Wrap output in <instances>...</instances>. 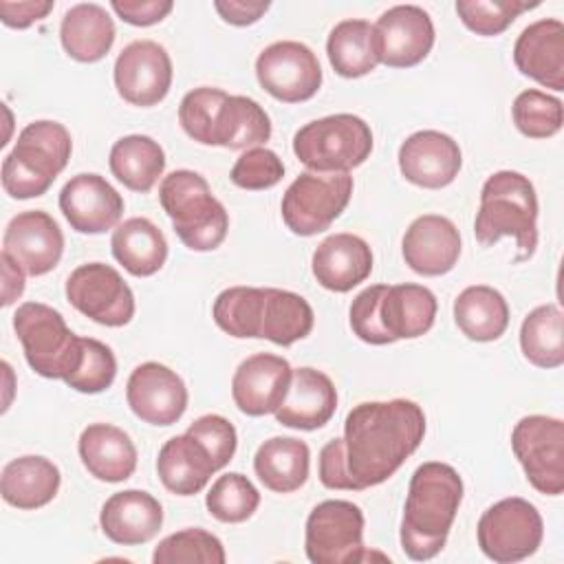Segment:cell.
I'll use <instances>...</instances> for the list:
<instances>
[{
	"instance_id": "6da1fadb",
	"label": "cell",
	"mask_w": 564,
	"mask_h": 564,
	"mask_svg": "<svg viewBox=\"0 0 564 564\" xmlns=\"http://www.w3.org/2000/svg\"><path fill=\"white\" fill-rule=\"evenodd\" d=\"M425 412L416 401H364L344 421V436L319 452L326 489L364 491L386 482L421 445Z\"/></svg>"
},
{
	"instance_id": "7a4b0ae2",
	"label": "cell",
	"mask_w": 564,
	"mask_h": 564,
	"mask_svg": "<svg viewBox=\"0 0 564 564\" xmlns=\"http://www.w3.org/2000/svg\"><path fill=\"white\" fill-rule=\"evenodd\" d=\"M463 491L460 474L447 463L427 460L414 469L399 529L401 549L410 560L425 562L443 551Z\"/></svg>"
},
{
	"instance_id": "3957f363",
	"label": "cell",
	"mask_w": 564,
	"mask_h": 564,
	"mask_svg": "<svg viewBox=\"0 0 564 564\" xmlns=\"http://www.w3.org/2000/svg\"><path fill=\"white\" fill-rule=\"evenodd\" d=\"M476 240L482 247L511 236L520 249L516 262H524L538 247V194L529 176L500 170L480 189V207L474 220Z\"/></svg>"
},
{
	"instance_id": "277c9868",
	"label": "cell",
	"mask_w": 564,
	"mask_h": 564,
	"mask_svg": "<svg viewBox=\"0 0 564 564\" xmlns=\"http://www.w3.org/2000/svg\"><path fill=\"white\" fill-rule=\"evenodd\" d=\"M73 139L64 123L40 119L22 128L13 150L2 161V187L11 198L26 200L48 192L68 165Z\"/></svg>"
},
{
	"instance_id": "5b68a950",
	"label": "cell",
	"mask_w": 564,
	"mask_h": 564,
	"mask_svg": "<svg viewBox=\"0 0 564 564\" xmlns=\"http://www.w3.org/2000/svg\"><path fill=\"white\" fill-rule=\"evenodd\" d=\"M159 203L174 234L192 251H214L229 231V214L194 170H174L159 183Z\"/></svg>"
},
{
	"instance_id": "8992f818",
	"label": "cell",
	"mask_w": 564,
	"mask_h": 564,
	"mask_svg": "<svg viewBox=\"0 0 564 564\" xmlns=\"http://www.w3.org/2000/svg\"><path fill=\"white\" fill-rule=\"evenodd\" d=\"M13 330L22 344L26 364L40 377L66 381L82 361V337L64 315L42 302H24L13 313Z\"/></svg>"
},
{
	"instance_id": "52a82bcc",
	"label": "cell",
	"mask_w": 564,
	"mask_h": 564,
	"mask_svg": "<svg viewBox=\"0 0 564 564\" xmlns=\"http://www.w3.org/2000/svg\"><path fill=\"white\" fill-rule=\"evenodd\" d=\"M293 152L311 172H350L370 156L372 130L357 115H328L295 132Z\"/></svg>"
},
{
	"instance_id": "ba28073f",
	"label": "cell",
	"mask_w": 564,
	"mask_h": 564,
	"mask_svg": "<svg viewBox=\"0 0 564 564\" xmlns=\"http://www.w3.org/2000/svg\"><path fill=\"white\" fill-rule=\"evenodd\" d=\"M350 196L348 172H302L282 196V220L295 236L322 234L341 216Z\"/></svg>"
},
{
	"instance_id": "9c48e42d",
	"label": "cell",
	"mask_w": 564,
	"mask_h": 564,
	"mask_svg": "<svg viewBox=\"0 0 564 564\" xmlns=\"http://www.w3.org/2000/svg\"><path fill=\"white\" fill-rule=\"evenodd\" d=\"M480 551L498 562L513 564L533 555L544 538V520L535 505L520 496L502 498L487 507L478 520Z\"/></svg>"
},
{
	"instance_id": "30bf717a",
	"label": "cell",
	"mask_w": 564,
	"mask_h": 564,
	"mask_svg": "<svg viewBox=\"0 0 564 564\" xmlns=\"http://www.w3.org/2000/svg\"><path fill=\"white\" fill-rule=\"evenodd\" d=\"M364 511L350 500H324L313 507L304 529V551L313 564L366 562Z\"/></svg>"
},
{
	"instance_id": "8fae6325",
	"label": "cell",
	"mask_w": 564,
	"mask_h": 564,
	"mask_svg": "<svg viewBox=\"0 0 564 564\" xmlns=\"http://www.w3.org/2000/svg\"><path fill=\"white\" fill-rule=\"evenodd\" d=\"M511 449L531 487L544 496L564 491V423L557 416L529 414L511 430Z\"/></svg>"
},
{
	"instance_id": "7c38bea8",
	"label": "cell",
	"mask_w": 564,
	"mask_h": 564,
	"mask_svg": "<svg viewBox=\"0 0 564 564\" xmlns=\"http://www.w3.org/2000/svg\"><path fill=\"white\" fill-rule=\"evenodd\" d=\"M66 300L101 326H126L134 317V293L121 273L106 262H86L70 271Z\"/></svg>"
},
{
	"instance_id": "4fadbf2b",
	"label": "cell",
	"mask_w": 564,
	"mask_h": 564,
	"mask_svg": "<svg viewBox=\"0 0 564 564\" xmlns=\"http://www.w3.org/2000/svg\"><path fill=\"white\" fill-rule=\"evenodd\" d=\"M258 84L278 101L300 104L322 86V66L313 48L295 40H280L260 51L256 59Z\"/></svg>"
},
{
	"instance_id": "5bb4252c",
	"label": "cell",
	"mask_w": 564,
	"mask_h": 564,
	"mask_svg": "<svg viewBox=\"0 0 564 564\" xmlns=\"http://www.w3.org/2000/svg\"><path fill=\"white\" fill-rule=\"evenodd\" d=\"M172 75L170 53L154 40H134L123 46L112 68L119 97L139 108L163 101L170 93Z\"/></svg>"
},
{
	"instance_id": "9a60e30c",
	"label": "cell",
	"mask_w": 564,
	"mask_h": 564,
	"mask_svg": "<svg viewBox=\"0 0 564 564\" xmlns=\"http://www.w3.org/2000/svg\"><path fill=\"white\" fill-rule=\"evenodd\" d=\"M372 26L379 64L390 68H410L421 64L436 40L430 13L416 4H394L383 11Z\"/></svg>"
},
{
	"instance_id": "2e32d148",
	"label": "cell",
	"mask_w": 564,
	"mask_h": 564,
	"mask_svg": "<svg viewBox=\"0 0 564 564\" xmlns=\"http://www.w3.org/2000/svg\"><path fill=\"white\" fill-rule=\"evenodd\" d=\"M126 401L143 423L165 427L185 414L187 388L172 368L159 361H143L128 377Z\"/></svg>"
},
{
	"instance_id": "e0dca14e",
	"label": "cell",
	"mask_w": 564,
	"mask_h": 564,
	"mask_svg": "<svg viewBox=\"0 0 564 564\" xmlns=\"http://www.w3.org/2000/svg\"><path fill=\"white\" fill-rule=\"evenodd\" d=\"M2 253L20 264L26 275H44L62 260L64 234L51 214L26 209L7 223Z\"/></svg>"
},
{
	"instance_id": "ac0fdd59",
	"label": "cell",
	"mask_w": 564,
	"mask_h": 564,
	"mask_svg": "<svg viewBox=\"0 0 564 564\" xmlns=\"http://www.w3.org/2000/svg\"><path fill=\"white\" fill-rule=\"evenodd\" d=\"M57 203L68 225L79 234H104L117 227L123 216L121 194L95 172H82L68 178Z\"/></svg>"
},
{
	"instance_id": "d6986e66",
	"label": "cell",
	"mask_w": 564,
	"mask_h": 564,
	"mask_svg": "<svg viewBox=\"0 0 564 564\" xmlns=\"http://www.w3.org/2000/svg\"><path fill=\"white\" fill-rule=\"evenodd\" d=\"M293 377L291 364L273 352H256L240 361L231 377V397L247 416L275 414Z\"/></svg>"
},
{
	"instance_id": "ffe728a7",
	"label": "cell",
	"mask_w": 564,
	"mask_h": 564,
	"mask_svg": "<svg viewBox=\"0 0 564 564\" xmlns=\"http://www.w3.org/2000/svg\"><path fill=\"white\" fill-rule=\"evenodd\" d=\"M463 165L458 143L438 130H419L399 148V170L405 181L425 189L449 185Z\"/></svg>"
},
{
	"instance_id": "44dd1931",
	"label": "cell",
	"mask_w": 564,
	"mask_h": 564,
	"mask_svg": "<svg viewBox=\"0 0 564 564\" xmlns=\"http://www.w3.org/2000/svg\"><path fill=\"white\" fill-rule=\"evenodd\" d=\"M458 227L441 214H423L403 234L401 251L405 264L419 275H445L460 258Z\"/></svg>"
},
{
	"instance_id": "7402d4cb",
	"label": "cell",
	"mask_w": 564,
	"mask_h": 564,
	"mask_svg": "<svg viewBox=\"0 0 564 564\" xmlns=\"http://www.w3.org/2000/svg\"><path fill=\"white\" fill-rule=\"evenodd\" d=\"M513 64L544 88L564 90V24L542 18L522 29L513 44Z\"/></svg>"
},
{
	"instance_id": "603a6c76",
	"label": "cell",
	"mask_w": 564,
	"mask_h": 564,
	"mask_svg": "<svg viewBox=\"0 0 564 564\" xmlns=\"http://www.w3.org/2000/svg\"><path fill=\"white\" fill-rule=\"evenodd\" d=\"M337 410V388L333 379L311 366L293 368L289 392L275 410V421L291 430H319Z\"/></svg>"
},
{
	"instance_id": "cb8c5ba5",
	"label": "cell",
	"mask_w": 564,
	"mask_h": 564,
	"mask_svg": "<svg viewBox=\"0 0 564 564\" xmlns=\"http://www.w3.org/2000/svg\"><path fill=\"white\" fill-rule=\"evenodd\" d=\"M311 271L319 286L333 293H348L370 275L372 249L361 236L333 234L315 247Z\"/></svg>"
},
{
	"instance_id": "d4e9b609",
	"label": "cell",
	"mask_w": 564,
	"mask_h": 564,
	"mask_svg": "<svg viewBox=\"0 0 564 564\" xmlns=\"http://www.w3.org/2000/svg\"><path fill=\"white\" fill-rule=\"evenodd\" d=\"M99 524L104 535L115 544H145L163 527V507L143 489H123L104 502Z\"/></svg>"
},
{
	"instance_id": "484cf974",
	"label": "cell",
	"mask_w": 564,
	"mask_h": 564,
	"mask_svg": "<svg viewBox=\"0 0 564 564\" xmlns=\"http://www.w3.org/2000/svg\"><path fill=\"white\" fill-rule=\"evenodd\" d=\"M77 452L88 474L101 482H123L137 469V447L128 432L110 423L82 430Z\"/></svg>"
},
{
	"instance_id": "4316f807",
	"label": "cell",
	"mask_w": 564,
	"mask_h": 564,
	"mask_svg": "<svg viewBox=\"0 0 564 564\" xmlns=\"http://www.w3.org/2000/svg\"><path fill=\"white\" fill-rule=\"evenodd\" d=\"M156 471L167 491L176 496H194L207 487L218 469L207 449L185 432L161 445Z\"/></svg>"
},
{
	"instance_id": "83f0119b",
	"label": "cell",
	"mask_w": 564,
	"mask_h": 564,
	"mask_svg": "<svg viewBox=\"0 0 564 564\" xmlns=\"http://www.w3.org/2000/svg\"><path fill=\"white\" fill-rule=\"evenodd\" d=\"M62 485L59 467L46 456L26 454L4 465L0 476V494L15 509H40L48 505Z\"/></svg>"
},
{
	"instance_id": "f1b7e54d",
	"label": "cell",
	"mask_w": 564,
	"mask_h": 564,
	"mask_svg": "<svg viewBox=\"0 0 564 564\" xmlns=\"http://www.w3.org/2000/svg\"><path fill=\"white\" fill-rule=\"evenodd\" d=\"M115 22L97 2L73 4L59 24V40L66 55L82 64L99 62L115 44Z\"/></svg>"
},
{
	"instance_id": "f546056e",
	"label": "cell",
	"mask_w": 564,
	"mask_h": 564,
	"mask_svg": "<svg viewBox=\"0 0 564 564\" xmlns=\"http://www.w3.org/2000/svg\"><path fill=\"white\" fill-rule=\"evenodd\" d=\"M436 308V295L427 286L403 282L386 289L379 304V317L392 341L416 339L432 328Z\"/></svg>"
},
{
	"instance_id": "4dcf8cb0",
	"label": "cell",
	"mask_w": 564,
	"mask_h": 564,
	"mask_svg": "<svg viewBox=\"0 0 564 564\" xmlns=\"http://www.w3.org/2000/svg\"><path fill=\"white\" fill-rule=\"evenodd\" d=\"M110 251L130 275L148 278L165 264L167 240L150 218L132 216L112 229Z\"/></svg>"
},
{
	"instance_id": "1f68e13d",
	"label": "cell",
	"mask_w": 564,
	"mask_h": 564,
	"mask_svg": "<svg viewBox=\"0 0 564 564\" xmlns=\"http://www.w3.org/2000/svg\"><path fill=\"white\" fill-rule=\"evenodd\" d=\"M311 449L295 436H271L253 454V471L258 480L275 491L291 494L308 478Z\"/></svg>"
},
{
	"instance_id": "d6a6232c",
	"label": "cell",
	"mask_w": 564,
	"mask_h": 564,
	"mask_svg": "<svg viewBox=\"0 0 564 564\" xmlns=\"http://www.w3.org/2000/svg\"><path fill=\"white\" fill-rule=\"evenodd\" d=\"M454 322L471 341H496L509 326V304L498 289L471 284L454 300Z\"/></svg>"
},
{
	"instance_id": "836d02e7",
	"label": "cell",
	"mask_w": 564,
	"mask_h": 564,
	"mask_svg": "<svg viewBox=\"0 0 564 564\" xmlns=\"http://www.w3.org/2000/svg\"><path fill=\"white\" fill-rule=\"evenodd\" d=\"M108 165L112 176L128 189L145 194L165 170V152L159 141L148 134H126L110 148Z\"/></svg>"
},
{
	"instance_id": "e575fe53",
	"label": "cell",
	"mask_w": 564,
	"mask_h": 564,
	"mask_svg": "<svg viewBox=\"0 0 564 564\" xmlns=\"http://www.w3.org/2000/svg\"><path fill=\"white\" fill-rule=\"evenodd\" d=\"M326 55L333 70L346 79L372 73L379 66L375 26L359 18L337 22L328 33Z\"/></svg>"
},
{
	"instance_id": "d590c367",
	"label": "cell",
	"mask_w": 564,
	"mask_h": 564,
	"mask_svg": "<svg viewBox=\"0 0 564 564\" xmlns=\"http://www.w3.org/2000/svg\"><path fill=\"white\" fill-rule=\"evenodd\" d=\"M271 139V119L267 110L251 97L227 95L220 106L214 145L229 150H249Z\"/></svg>"
},
{
	"instance_id": "8d00e7d4",
	"label": "cell",
	"mask_w": 564,
	"mask_h": 564,
	"mask_svg": "<svg viewBox=\"0 0 564 564\" xmlns=\"http://www.w3.org/2000/svg\"><path fill=\"white\" fill-rule=\"evenodd\" d=\"M315 313L300 293L275 286L264 289L260 339H269L278 346H291L311 335Z\"/></svg>"
},
{
	"instance_id": "74e56055",
	"label": "cell",
	"mask_w": 564,
	"mask_h": 564,
	"mask_svg": "<svg viewBox=\"0 0 564 564\" xmlns=\"http://www.w3.org/2000/svg\"><path fill=\"white\" fill-rule=\"evenodd\" d=\"M520 348L529 364L538 368H560L564 364V317L557 304H540L520 326Z\"/></svg>"
},
{
	"instance_id": "f35d334b",
	"label": "cell",
	"mask_w": 564,
	"mask_h": 564,
	"mask_svg": "<svg viewBox=\"0 0 564 564\" xmlns=\"http://www.w3.org/2000/svg\"><path fill=\"white\" fill-rule=\"evenodd\" d=\"M267 286H229L220 291L212 306L216 326L236 339H260Z\"/></svg>"
},
{
	"instance_id": "ab89813d",
	"label": "cell",
	"mask_w": 564,
	"mask_h": 564,
	"mask_svg": "<svg viewBox=\"0 0 564 564\" xmlns=\"http://www.w3.org/2000/svg\"><path fill=\"white\" fill-rule=\"evenodd\" d=\"M260 505V491L240 471H227L214 480L205 496V507L209 516L218 522L238 524L249 520Z\"/></svg>"
},
{
	"instance_id": "60d3db41",
	"label": "cell",
	"mask_w": 564,
	"mask_h": 564,
	"mask_svg": "<svg viewBox=\"0 0 564 564\" xmlns=\"http://www.w3.org/2000/svg\"><path fill=\"white\" fill-rule=\"evenodd\" d=\"M227 555H225V546L223 542L200 529V527H189V529H181L167 538H163L154 553H152V562L154 564H178V562H200V564H225Z\"/></svg>"
},
{
	"instance_id": "b9f144b4",
	"label": "cell",
	"mask_w": 564,
	"mask_h": 564,
	"mask_svg": "<svg viewBox=\"0 0 564 564\" xmlns=\"http://www.w3.org/2000/svg\"><path fill=\"white\" fill-rule=\"evenodd\" d=\"M516 128L529 139H549L560 132L564 123L562 101L542 90H522L511 106Z\"/></svg>"
},
{
	"instance_id": "7bdbcfd3",
	"label": "cell",
	"mask_w": 564,
	"mask_h": 564,
	"mask_svg": "<svg viewBox=\"0 0 564 564\" xmlns=\"http://www.w3.org/2000/svg\"><path fill=\"white\" fill-rule=\"evenodd\" d=\"M538 4L540 2L529 0H456L454 9L471 33L494 37L507 31L518 15L535 9Z\"/></svg>"
},
{
	"instance_id": "ee69618b",
	"label": "cell",
	"mask_w": 564,
	"mask_h": 564,
	"mask_svg": "<svg viewBox=\"0 0 564 564\" xmlns=\"http://www.w3.org/2000/svg\"><path fill=\"white\" fill-rule=\"evenodd\" d=\"M225 99L227 93L214 86H198L185 93L178 106V123L185 134L203 145H214L216 119Z\"/></svg>"
},
{
	"instance_id": "f6af8a7d",
	"label": "cell",
	"mask_w": 564,
	"mask_h": 564,
	"mask_svg": "<svg viewBox=\"0 0 564 564\" xmlns=\"http://www.w3.org/2000/svg\"><path fill=\"white\" fill-rule=\"evenodd\" d=\"M82 361L64 383L84 394H97L108 390L117 377L115 352L110 350V346L93 337H82Z\"/></svg>"
},
{
	"instance_id": "bcb514c9",
	"label": "cell",
	"mask_w": 564,
	"mask_h": 564,
	"mask_svg": "<svg viewBox=\"0 0 564 564\" xmlns=\"http://www.w3.org/2000/svg\"><path fill=\"white\" fill-rule=\"evenodd\" d=\"M284 176V163L282 159L269 150V148H249L245 150L234 167H231V183L242 187V189H251V192H258V189H269L273 185H278Z\"/></svg>"
},
{
	"instance_id": "7dc6e473",
	"label": "cell",
	"mask_w": 564,
	"mask_h": 564,
	"mask_svg": "<svg viewBox=\"0 0 564 564\" xmlns=\"http://www.w3.org/2000/svg\"><path fill=\"white\" fill-rule=\"evenodd\" d=\"M386 289H388V284L366 286L361 293L355 295V300L350 304V311H348L352 333L361 341L372 344V346L392 344V337L383 330L381 317H379V304H381V297H383Z\"/></svg>"
},
{
	"instance_id": "c3c4849f",
	"label": "cell",
	"mask_w": 564,
	"mask_h": 564,
	"mask_svg": "<svg viewBox=\"0 0 564 564\" xmlns=\"http://www.w3.org/2000/svg\"><path fill=\"white\" fill-rule=\"evenodd\" d=\"M187 434H192L207 449L216 469H223L225 465H229V460L236 454V445H238L236 427L229 419L220 414L198 416L196 421L189 423Z\"/></svg>"
},
{
	"instance_id": "681fc988",
	"label": "cell",
	"mask_w": 564,
	"mask_h": 564,
	"mask_svg": "<svg viewBox=\"0 0 564 564\" xmlns=\"http://www.w3.org/2000/svg\"><path fill=\"white\" fill-rule=\"evenodd\" d=\"M112 11L132 26H152L174 9L172 0H112Z\"/></svg>"
},
{
	"instance_id": "f907efd6",
	"label": "cell",
	"mask_w": 564,
	"mask_h": 564,
	"mask_svg": "<svg viewBox=\"0 0 564 564\" xmlns=\"http://www.w3.org/2000/svg\"><path fill=\"white\" fill-rule=\"evenodd\" d=\"M53 0H24V2H9L0 0V20L11 29H26L33 22L44 20L53 11Z\"/></svg>"
},
{
	"instance_id": "816d5d0a",
	"label": "cell",
	"mask_w": 564,
	"mask_h": 564,
	"mask_svg": "<svg viewBox=\"0 0 564 564\" xmlns=\"http://www.w3.org/2000/svg\"><path fill=\"white\" fill-rule=\"evenodd\" d=\"M271 2L267 0H214V9L218 15L234 26L256 24L267 11Z\"/></svg>"
},
{
	"instance_id": "f5cc1de1",
	"label": "cell",
	"mask_w": 564,
	"mask_h": 564,
	"mask_svg": "<svg viewBox=\"0 0 564 564\" xmlns=\"http://www.w3.org/2000/svg\"><path fill=\"white\" fill-rule=\"evenodd\" d=\"M0 262H2V306H11L24 293L26 273L7 253L0 256Z\"/></svg>"
}]
</instances>
